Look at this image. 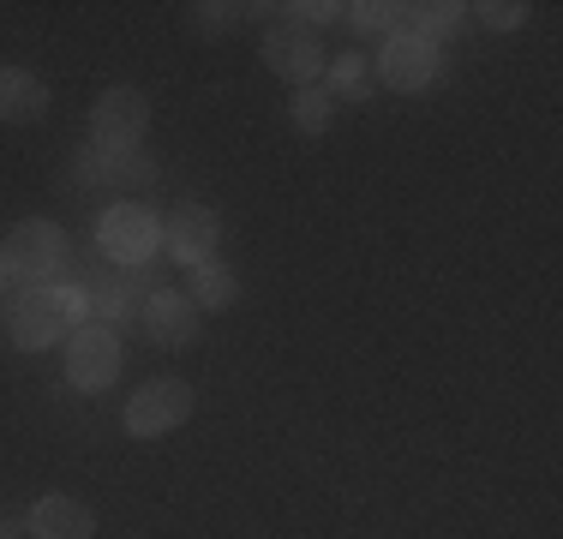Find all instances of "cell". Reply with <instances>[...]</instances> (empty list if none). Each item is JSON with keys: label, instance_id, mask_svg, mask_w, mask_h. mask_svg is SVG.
Returning <instances> with one entry per match:
<instances>
[{"label": "cell", "instance_id": "21", "mask_svg": "<svg viewBox=\"0 0 563 539\" xmlns=\"http://www.w3.org/2000/svg\"><path fill=\"white\" fill-rule=\"evenodd\" d=\"M294 24H306V31H318V24H336L342 7H330V0H294Z\"/></svg>", "mask_w": 563, "mask_h": 539}, {"label": "cell", "instance_id": "20", "mask_svg": "<svg viewBox=\"0 0 563 539\" xmlns=\"http://www.w3.org/2000/svg\"><path fill=\"white\" fill-rule=\"evenodd\" d=\"M467 12H479L486 31H521V24H528V7H521V0H479V7H467Z\"/></svg>", "mask_w": 563, "mask_h": 539}, {"label": "cell", "instance_id": "10", "mask_svg": "<svg viewBox=\"0 0 563 539\" xmlns=\"http://www.w3.org/2000/svg\"><path fill=\"white\" fill-rule=\"evenodd\" d=\"M198 306L186 300V294H174V288H156L151 300H144V312H139V323H144V336H151L156 348H192L198 342Z\"/></svg>", "mask_w": 563, "mask_h": 539}, {"label": "cell", "instance_id": "14", "mask_svg": "<svg viewBox=\"0 0 563 539\" xmlns=\"http://www.w3.org/2000/svg\"><path fill=\"white\" fill-rule=\"evenodd\" d=\"M186 300H192L198 312H228V306L240 300V276L222 258H205V264H192V294H186Z\"/></svg>", "mask_w": 563, "mask_h": 539}, {"label": "cell", "instance_id": "23", "mask_svg": "<svg viewBox=\"0 0 563 539\" xmlns=\"http://www.w3.org/2000/svg\"><path fill=\"white\" fill-rule=\"evenodd\" d=\"M0 539H7V528H0Z\"/></svg>", "mask_w": 563, "mask_h": 539}, {"label": "cell", "instance_id": "9", "mask_svg": "<svg viewBox=\"0 0 563 539\" xmlns=\"http://www.w3.org/2000/svg\"><path fill=\"white\" fill-rule=\"evenodd\" d=\"M217 240H222V216L210 210V205H180L163 222V246H168V258L174 264H205V258H217Z\"/></svg>", "mask_w": 563, "mask_h": 539}, {"label": "cell", "instance_id": "17", "mask_svg": "<svg viewBox=\"0 0 563 539\" xmlns=\"http://www.w3.org/2000/svg\"><path fill=\"white\" fill-rule=\"evenodd\" d=\"M288 120L306 132V139H324L330 127H336V97H330L324 85H306L300 97H294V108H288Z\"/></svg>", "mask_w": 563, "mask_h": 539}, {"label": "cell", "instance_id": "4", "mask_svg": "<svg viewBox=\"0 0 563 539\" xmlns=\"http://www.w3.org/2000/svg\"><path fill=\"white\" fill-rule=\"evenodd\" d=\"M97 240L102 252H109V264L120 270H144L156 258V246H163V222H156L144 205H132V198H120L97 216Z\"/></svg>", "mask_w": 563, "mask_h": 539}, {"label": "cell", "instance_id": "11", "mask_svg": "<svg viewBox=\"0 0 563 539\" xmlns=\"http://www.w3.org/2000/svg\"><path fill=\"white\" fill-rule=\"evenodd\" d=\"M78 186H120V193H139V186L156 180V162L151 156H109V151H78V168H73Z\"/></svg>", "mask_w": 563, "mask_h": 539}, {"label": "cell", "instance_id": "12", "mask_svg": "<svg viewBox=\"0 0 563 539\" xmlns=\"http://www.w3.org/2000/svg\"><path fill=\"white\" fill-rule=\"evenodd\" d=\"M24 521H31L36 539H97V516H90V504H78V497H66V492L36 497Z\"/></svg>", "mask_w": 563, "mask_h": 539}, {"label": "cell", "instance_id": "18", "mask_svg": "<svg viewBox=\"0 0 563 539\" xmlns=\"http://www.w3.org/2000/svg\"><path fill=\"white\" fill-rule=\"evenodd\" d=\"M342 19L354 24L360 36H384V31L396 36V24H401V7H390V0H354V7H342Z\"/></svg>", "mask_w": 563, "mask_h": 539}, {"label": "cell", "instance_id": "2", "mask_svg": "<svg viewBox=\"0 0 563 539\" xmlns=\"http://www.w3.org/2000/svg\"><path fill=\"white\" fill-rule=\"evenodd\" d=\"M0 258H7L12 282H24V288H55V276L66 270V234L48 216H31V222H19L7 234Z\"/></svg>", "mask_w": 563, "mask_h": 539}, {"label": "cell", "instance_id": "16", "mask_svg": "<svg viewBox=\"0 0 563 539\" xmlns=\"http://www.w3.org/2000/svg\"><path fill=\"white\" fill-rule=\"evenodd\" d=\"M324 73H330L324 90H330L336 102H360V97H372V85H378V78H372V61H366V54H336Z\"/></svg>", "mask_w": 563, "mask_h": 539}, {"label": "cell", "instance_id": "6", "mask_svg": "<svg viewBox=\"0 0 563 539\" xmlns=\"http://www.w3.org/2000/svg\"><path fill=\"white\" fill-rule=\"evenodd\" d=\"M372 78H378L384 90L420 97V90H432L438 78H444V54H438L432 43H420V36L396 31V36H384V54L372 61Z\"/></svg>", "mask_w": 563, "mask_h": 539}, {"label": "cell", "instance_id": "13", "mask_svg": "<svg viewBox=\"0 0 563 539\" xmlns=\"http://www.w3.org/2000/svg\"><path fill=\"white\" fill-rule=\"evenodd\" d=\"M48 114V85L31 66H0V127H31Z\"/></svg>", "mask_w": 563, "mask_h": 539}, {"label": "cell", "instance_id": "7", "mask_svg": "<svg viewBox=\"0 0 563 539\" xmlns=\"http://www.w3.org/2000/svg\"><path fill=\"white\" fill-rule=\"evenodd\" d=\"M264 66H271L276 78H288V85H318L324 78V66H330V54L324 43H318V31H306V24H271L264 31Z\"/></svg>", "mask_w": 563, "mask_h": 539}, {"label": "cell", "instance_id": "19", "mask_svg": "<svg viewBox=\"0 0 563 539\" xmlns=\"http://www.w3.org/2000/svg\"><path fill=\"white\" fill-rule=\"evenodd\" d=\"M252 12L246 7H228V0H205V7H192V24L205 36H222V31H234V24H246Z\"/></svg>", "mask_w": 563, "mask_h": 539}, {"label": "cell", "instance_id": "3", "mask_svg": "<svg viewBox=\"0 0 563 539\" xmlns=\"http://www.w3.org/2000/svg\"><path fill=\"white\" fill-rule=\"evenodd\" d=\"M144 127H151V97L132 90V85H114L97 97V108H90V151L132 156L144 144Z\"/></svg>", "mask_w": 563, "mask_h": 539}, {"label": "cell", "instance_id": "15", "mask_svg": "<svg viewBox=\"0 0 563 539\" xmlns=\"http://www.w3.org/2000/svg\"><path fill=\"white\" fill-rule=\"evenodd\" d=\"M401 24H408V36H420V43H444L467 24V7H455V0H426V7H401Z\"/></svg>", "mask_w": 563, "mask_h": 539}, {"label": "cell", "instance_id": "1", "mask_svg": "<svg viewBox=\"0 0 563 539\" xmlns=\"http://www.w3.org/2000/svg\"><path fill=\"white\" fill-rule=\"evenodd\" d=\"M78 323H90V300L78 282H66V288H24L7 300V330L24 354H43V348L66 342Z\"/></svg>", "mask_w": 563, "mask_h": 539}, {"label": "cell", "instance_id": "22", "mask_svg": "<svg viewBox=\"0 0 563 539\" xmlns=\"http://www.w3.org/2000/svg\"><path fill=\"white\" fill-rule=\"evenodd\" d=\"M0 300H12V270H7V258H0Z\"/></svg>", "mask_w": 563, "mask_h": 539}, {"label": "cell", "instance_id": "5", "mask_svg": "<svg viewBox=\"0 0 563 539\" xmlns=\"http://www.w3.org/2000/svg\"><path fill=\"white\" fill-rule=\"evenodd\" d=\"M198 396L186 377H151V384H139V396L126 402V431L132 438H168V431H180L192 420Z\"/></svg>", "mask_w": 563, "mask_h": 539}, {"label": "cell", "instance_id": "8", "mask_svg": "<svg viewBox=\"0 0 563 539\" xmlns=\"http://www.w3.org/2000/svg\"><path fill=\"white\" fill-rule=\"evenodd\" d=\"M66 377H73L78 389H109L120 377V330L109 323H78L73 336H66Z\"/></svg>", "mask_w": 563, "mask_h": 539}]
</instances>
